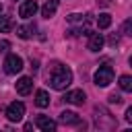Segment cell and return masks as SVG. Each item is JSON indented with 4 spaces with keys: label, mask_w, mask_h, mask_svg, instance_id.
I'll list each match as a JSON object with an SVG mask.
<instances>
[{
    "label": "cell",
    "mask_w": 132,
    "mask_h": 132,
    "mask_svg": "<svg viewBox=\"0 0 132 132\" xmlns=\"http://www.w3.org/2000/svg\"><path fill=\"white\" fill-rule=\"evenodd\" d=\"M120 89H122V91H132V78H130L128 74L120 76Z\"/></svg>",
    "instance_id": "14"
},
{
    "label": "cell",
    "mask_w": 132,
    "mask_h": 132,
    "mask_svg": "<svg viewBox=\"0 0 132 132\" xmlns=\"http://www.w3.org/2000/svg\"><path fill=\"white\" fill-rule=\"evenodd\" d=\"M23 70V58L16 54H8L4 60V72L6 74H16Z\"/></svg>",
    "instance_id": "3"
},
{
    "label": "cell",
    "mask_w": 132,
    "mask_h": 132,
    "mask_svg": "<svg viewBox=\"0 0 132 132\" xmlns=\"http://www.w3.org/2000/svg\"><path fill=\"white\" fill-rule=\"evenodd\" d=\"M31 89H33V80H31L29 76H23V78L16 80V93H19V95H29Z\"/></svg>",
    "instance_id": "9"
},
{
    "label": "cell",
    "mask_w": 132,
    "mask_h": 132,
    "mask_svg": "<svg viewBox=\"0 0 132 132\" xmlns=\"http://www.w3.org/2000/svg\"><path fill=\"white\" fill-rule=\"evenodd\" d=\"M72 82V70L66 68L64 64H54L50 70V85L56 91H64Z\"/></svg>",
    "instance_id": "1"
},
{
    "label": "cell",
    "mask_w": 132,
    "mask_h": 132,
    "mask_svg": "<svg viewBox=\"0 0 132 132\" xmlns=\"http://www.w3.org/2000/svg\"><path fill=\"white\" fill-rule=\"evenodd\" d=\"M35 126H37L39 130H43V132H54V130H56V122L50 120L47 116H37V118H35Z\"/></svg>",
    "instance_id": "7"
},
{
    "label": "cell",
    "mask_w": 132,
    "mask_h": 132,
    "mask_svg": "<svg viewBox=\"0 0 132 132\" xmlns=\"http://www.w3.org/2000/svg\"><path fill=\"white\" fill-rule=\"evenodd\" d=\"M35 12H37V2L35 0H25L19 6V16L21 19H31Z\"/></svg>",
    "instance_id": "5"
},
{
    "label": "cell",
    "mask_w": 132,
    "mask_h": 132,
    "mask_svg": "<svg viewBox=\"0 0 132 132\" xmlns=\"http://www.w3.org/2000/svg\"><path fill=\"white\" fill-rule=\"evenodd\" d=\"M85 91H80V89H76V91H68L66 93V97H64V101L66 103H72V105H82L85 103Z\"/></svg>",
    "instance_id": "6"
},
{
    "label": "cell",
    "mask_w": 132,
    "mask_h": 132,
    "mask_svg": "<svg viewBox=\"0 0 132 132\" xmlns=\"http://www.w3.org/2000/svg\"><path fill=\"white\" fill-rule=\"evenodd\" d=\"M0 10H2V6H0Z\"/></svg>",
    "instance_id": "23"
},
{
    "label": "cell",
    "mask_w": 132,
    "mask_h": 132,
    "mask_svg": "<svg viewBox=\"0 0 132 132\" xmlns=\"http://www.w3.org/2000/svg\"><path fill=\"white\" fill-rule=\"evenodd\" d=\"M109 103H122V97L113 93V95H109Z\"/></svg>",
    "instance_id": "19"
},
{
    "label": "cell",
    "mask_w": 132,
    "mask_h": 132,
    "mask_svg": "<svg viewBox=\"0 0 132 132\" xmlns=\"http://www.w3.org/2000/svg\"><path fill=\"white\" fill-rule=\"evenodd\" d=\"M93 80H95L97 87H107V85L113 80V68H111L109 64L99 66V68L95 70V74H93Z\"/></svg>",
    "instance_id": "2"
},
{
    "label": "cell",
    "mask_w": 132,
    "mask_h": 132,
    "mask_svg": "<svg viewBox=\"0 0 132 132\" xmlns=\"http://www.w3.org/2000/svg\"><path fill=\"white\" fill-rule=\"evenodd\" d=\"M126 122H128V124H132V107H128V109H126Z\"/></svg>",
    "instance_id": "21"
},
{
    "label": "cell",
    "mask_w": 132,
    "mask_h": 132,
    "mask_svg": "<svg viewBox=\"0 0 132 132\" xmlns=\"http://www.w3.org/2000/svg\"><path fill=\"white\" fill-rule=\"evenodd\" d=\"M31 33H33V27H16V35L21 39H29Z\"/></svg>",
    "instance_id": "15"
},
{
    "label": "cell",
    "mask_w": 132,
    "mask_h": 132,
    "mask_svg": "<svg viewBox=\"0 0 132 132\" xmlns=\"http://www.w3.org/2000/svg\"><path fill=\"white\" fill-rule=\"evenodd\" d=\"M8 47H10V43H8L6 39H0V52H6Z\"/></svg>",
    "instance_id": "20"
},
{
    "label": "cell",
    "mask_w": 132,
    "mask_h": 132,
    "mask_svg": "<svg viewBox=\"0 0 132 132\" xmlns=\"http://www.w3.org/2000/svg\"><path fill=\"white\" fill-rule=\"evenodd\" d=\"M130 27H132V21L128 19V21L124 23V27H122V31H124V35H130Z\"/></svg>",
    "instance_id": "18"
},
{
    "label": "cell",
    "mask_w": 132,
    "mask_h": 132,
    "mask_svg": "<svg viewBox=\"0 0 132 132\" xmlns=\"http://www.w3.org/2000/svg\"><path fill=\"white\" fill-rule=\"evenodd\" d=\"M103 43H105V41H103V35H101V33H89V45H87V47H89L91 52H99V50L103 47Z\"/></svg>",
    "instance_id": "8"
},
{
    "label": "cell",
    "mask_w": 132,
    "mask_h": 132,
    "mask_svg": "<svg viewBox=\"0 0 132 132\" xmlns=\"http://www.w3.org/2000/svg\"><path fill=\"white\" fill-rule=\"evenodd\" d=\"M56 10H58V0H47V2L43 4V8H41V16L50 19V16H54Z\"/></svg>",
    "instance_id": "11"
},
{
    "label": "cell",
    "mask_w": 132,
    "mask_h": 132,
    "mask_svg": "<svg viewBox=\"0 0 132 132\" xmlns=\"http://www.w3.org/2000/svg\"><path fill=\"white\" fill-rule=\"evenodd\" d=\"M10 29H12V21H10L8 16H0V33L10 31Z\"/></svg>",
    "instance_id": "17"
},
{
    "label": "cell",
    "mask_w": 132,
    "mask_h": 132,
    "mask_svg": "<svg viewBox=\"0 0 132 132\" xmlns=\"http://www.w3.org/2000/svg\"><path fill=\"white\" fill-rule=\"evenodd\" d=\"M87 16H89V14H78V12H74V14L68 16V23H72V25H74V23H87V21H89Z\"/></svg>",
    "instance_id": "16"
},
{
    "label": "cell",
    "mask_w": 132,
    "mask_h": 132,
    "mask_svg": "<svg viewBox=\"0 0 132 132\" xmlns=\"http://www.w3.org/2000/svg\"><path fill=\"white\" fill-rule=\"evenodd\" d=\"M109 25H111V16H109L107 12H103V14L97 16V27H99V29H107Z\"/></svg>",
    "instance_id": "13"
},
{
    "label": "cell",
    "mask_w": 132,
    "mask_h": 132,
    "mask_svg": "<svg viewBox=\"0 0 132 132\" xmlns=\"http://www.w3.org/2000/svg\"><path fill=\"white\" fill-rule=\"evenodd\" d=\"M35 105H37V107H47V105H50V95H47V91L39 89V91L35 93Z\"/></svg>",
    "instance_id": "12"
},
{
    "label": "cell",
    "mask_w": 132,
    "mask_h": 132,
    "mask_svg": "<svg viewBox=\"0 0 132 132\" xmlns=\"http://www.w3.org/2000/svg\"><path fill=\"white\" fill-rule=\"evenodd\" d=\"M60 122L62 124H68V126H78L80 124V118L74 111H62L60 113Z\"/></svg>",
    "instance_id": "10"
},
{
    "label": "cell",
    "mask_w": 132,
    "mask_h": 132,
    "mask_svg": "<svg viewBox=\"0 0 132 132\" xmlns=\"http://www.w3.org/2000/svg\"><path fill=\"white\" fill-rule=\"evenodd\" d=\"M23 116H25V105H23L21 101H12V103L6 107V118H8L10 122H21Z\"/></svg>",
    "instance_id": "4"
},
{
    "label": "cell",
    "mask_w": 132,
    "mask_h": 132,
    "mask_svg": "<svg viewBox=\"0 0 132 132\" xmlns=\"http://www.w3.org/2000/svg\"><path fill=\"white\" fill-rule=\"evenodd\" d=\"M111 0H99V6H109Z\"/></svg>",
    "instance_id": "22"
}]
</instances>
